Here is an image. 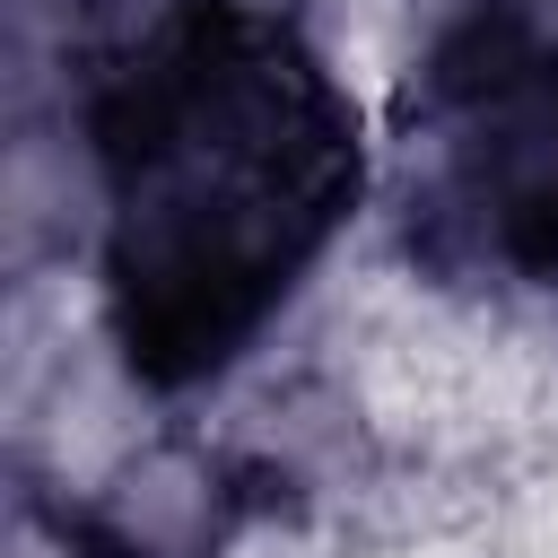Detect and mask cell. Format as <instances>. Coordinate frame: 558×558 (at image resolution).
<instances>
[{
  "instance_id": "1",
  "label": "cell",
  "mask_w": 558,
  "mask_h": 558,
  "mask_svg": "<svg viewBox=\"0 0 558 558\" xmlns=\"http://www.w3.org/2000/svg\"><path fill=\"white\" fill-rule=\"evenodd\" d=\"M87 279L122 375L218 392L331 262L375 140L331 52L279 0H174L78 78Z\"/></svg>"
},
{
  "instance_id": "2",
  "label": "cell",
  "mask_w": 558,
  "mask_h": 558,
  "mask_svg": "<svg viewBox=\"0 0 558 558\" xmlns=\"http://www.w3.org/2000/svg\"><path fill=\"white\" fill-rule=\"evenodd\" d=\"M401 244L436 288L558 296V17L471 0L410 61L392 113Z\"/></svg>"
},
{
  "instance_id": "3",
  "label": "cell",
  "mask_w": 558,
  "mask_h": 558,
  "mask_svg": "<svg viewBox=\"0 0 558 558\" xmlns=\"http://www.w3.org/2000/svg\"><path fill=\"white\" fill-rule=\"evenodd\" d=\"M253 514H262V462H244L218 436L166 427L87 480L61 541L70 558H227Z\"/></svg>"
}]
</instances>
